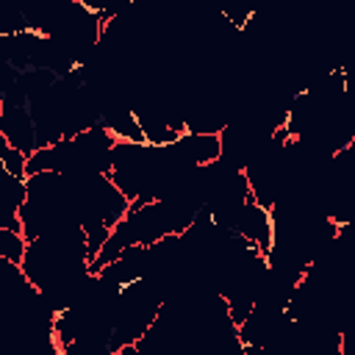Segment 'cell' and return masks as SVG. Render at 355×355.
<instances>
[{"label":"cell","mask_w":355,"mask_h":355,"mask_svg":"<svg viewBox=\"0 0 355 355\" xmlns=\"http://www.w3.org/2000/svg\"><path fill=\"white\" fill-rule=\"evenodd\" d=\"M22 252H25V236L17 233V230H8V227H0V258H8V261H22Z\"/></svg>","instance_id":"obj_1"}]
</instances>
